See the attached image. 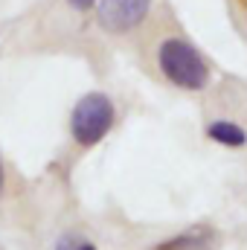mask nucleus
<instances>
[{
	"label": "nucleus",
	"instance_id": "nucleus-4",
	"mask_svg": "<svg viewBox=\"0 0 247 250\" xmlns=\"http://www.w3.org/2000/svg\"><path fill=\"white\" fill-rule=\"evenodd\" d=\"M215 245V230L212 227H189L175 233L172 239H163L151 250H209Z\"/></svg>",
	"mask_w": 247,
	"mask_h": 250
},
{
	"label": "nucleus",
	"instance_id": "nucleus-5",
	"mask_svg": "<svg viewBox=\"0 0 247 250\" xmlns=\"http://www.w3.org/2000/svg\"><path fill=\"white\" fill-rule=\"evenodd\" d=\"M206 137L224 148H245L247 146V131L233 120H212L206 125Z\"/></svg>",
	"mask_w": 247,
	"mask_h": 250
},
{
	"label": "nucleus",
	"instance_id": "nucleus-2",
	"mask_svg": "<svg viewBox=\"0 0 247 250\" xmlns=\"http://www.w3.org/2000/svg\"><path fill=\"white\" fill-rule=\"evenodd\" d=\"M114 120H117L114 102L105 93L93 90L76 102V108L70 114V134L82 148H90L108 137V131L114 128Z\"/></svg>",
	"mask_w": 247,
	"mask_h": 250
},
{
	"label": "nucleus",
	"instance_id": "nucleus-6",
	"mask_svg": "<svg viewBox=\"0 0 247 250\" xmlns=\"http://www.w3.org/2000/svg\"><path fill=\"white\" fill-rule=\"evenodd\" d=\"M56 250H99L93 242H87V239H82V236H73V233H67L62 236L59 242H56Z\"/></svg>",
	"mask_w": 247,
	"mask_h": 250
},
{
	"label": "nucleus",
	"instance_id": "nucleus-3",
	"mask_svg": "<svg viewBox=\"0 0 247 250\" xmlns=\"http://www.w3.org/2000/svg\"><path fill=\"white\" fill-rule=\"evenodd\" d=\"M151 12V0H99V23L108 32H131Z\"/></svg>",
	"mask_w": 247,
	"mask_h": 250
},
{
	"label": "nucleus",
	"instance_id": "nucleus-8",
	"mask_svg": "<svg viewBox=\"0 0 247 250\" xmlns=\"http://www.w3.org/2000/svg\"><path fill=\"white\" fill-rule=\"evenodd\" d=\"M3 187H6V172H3V157H0V198H3Z\"/></svg>",
	"mask_w": 247,
	"mask_h": 250
},
{
	"label": "nucleus",
	"instance_id": "nucleus-1",
	"mask_svg": "<svg viewBox=\"0 0 247 250\" xmlns=\"http://www.w3.org/2000/svg\"><path fill=\"white\" fill-rule=\"evenodd\" d=\"M157 67L175 87L189 93H198L209 84V64L186 38H166L157 47Z\"/></svg>",
	"mask_w": 247,
	"mask_h": 250
},
{
	"label": "nucleus",
	"instance_id": "nucleus-7",
	"mask_svg": "<svg viewBox=\"0 0 247 250\" xmlns=\"http://www.w3.org/2000/svg\"><path fill=\"white\" fill-rule=\"evenodd\" d=\"M70 6H73V9H79V12H87V9L99 6V0H70Z\"/></svg>",
	"mask_w": 247,
	"mask_h": 250
}]
</instances>
